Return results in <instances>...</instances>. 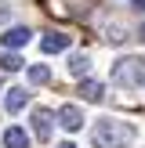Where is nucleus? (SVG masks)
<instances>
[{
    "label": "nucleus",
    "mask_w": 145,
    "mask_h": 148,
    "mask_svg": "<svg viewBox=\"0 0 145 148\" xmlns=\"http://www.w3.org/2000/svg\"><path fill=\"white\" fill-rule=\"evenodd\" d=\"M87 69H91L87 54H72L69 58V72H72V76H87Z\"/></svg>",
    "instance_id": "obj_10"
},
{
    "label": "nucleus",
    "mask_w": 145,
    "mask_h": 148,
    "mask_svg": "<svg viewBox=\"0 0 145 148\" xmlns=\"http://www.w3.org/2000/svg\"><path fill=\"white\" fill-rule=\"evenodd\" d=\"M69 47V36L65 33H44L40 36V51L44 54H58V51H65Z\"/></svg>",
    "instance_id": "obj_6"
},
{
    "label": "nucleus",
    "mask_w": 145,
    "mask_h": 148,
    "mask_svg": "<svg viewBox=\"0 0 145 148\" xmlns=\"http://www.w3.org/2000/svg\"><path fill=\"white\" fill-rule=\"evenodd\" d=\"M51 127H55V116H51L47 108H36L33 112V134H36V141H47Z\"/></svg>",
    "instance_id": "obj_4"
},
{
    "label": "nucleus",
    "mask_w": 145,
    "mask_h": 148,
    "mask_svg": "<svg viewBox=\"0 0 145 148\" xmlns=\"http://www.w3.org/2000/svg\"><path fill=\"white\" fill-rule=\"evenodd\" d=\"M134 7H138V11H145V0H134Z\"/></svg>",
    "instance_id": "obj_13"
},
{
    "label": "nucleus",
    "mask_w": 145,
    "mask_h": 148,
    "mask_svg": "<svg viewBox=\"0 0 145 148\" xmlns=\"http://www.w3.org/2000/svg\"><path fill=\"white\" fill-rule=\"evenodd\" d=\"M113 83L116 87H142L145 83V58H120L113 65Z\"/></svg>",
    "instance_id": "obj_2"
},
{
    "label": "nucleus",
    "mask_w": 145,
    "mask_h": 148,
    "mask_svg": "<svg viewBox=\"0 0 145 148\" xmlns=\"http://www.w3.org/2000/svg\"><path fill=\"white\" fill-rule=\"evenodd\" d=\"M29 105V90H26V87H14V90H7L4 94V108H7V112H22V108H26Z\"/></svg>",
    "instance_id": "obj_7"
},
{
    "label": "nucleus",
    "mask_w": 145,
    "mask_h": 148,
    "mask_svg": "<svg viewBox=\"0 0 145 148\" xmlns=\"http://www.w3.org/2000/svg\"><path fill=\"white\" fill-rule=\"evenodd\" d=\"M0 40H4L7 51H18V47H26V43L33 40V33H29L26 25H14V29H4V36H0Z\"/></svg>",
    "instance_id": "obj_5"
},
{
    "label": "nucleus",
    "mask_w": 145,
    "mask_h": 148,
    "mask_svg": "<svg viewBox=\"0 0 145 148\" xmlns=\"http://www.w3.org/2000/svg\"><path fill=\"white\" fill-rule=\"evenodd\" d=\"M47 79H51V69H47V65H33V69H29V83L44 87Z\"/></svg>",
    "instance_id": "obj_11"
},
{
    "label": "nucleus",
    "mask_w": 145,
    "mask_h": 148,
    "mask_svg": "<svg viewBox=\"0 0 145 148\" xmlns=\"http://www.w3.org/2000/svg\"><path fill=\"white\" fill-rule=\"evenodd\" d=\"M62 148H76V145H69V141H65V145H62Z\"/></svg>",
    "instance_id": "obj_14"
},
{
    "label": "nucleus",
    "mask_w": 145,
    "mask_h": 148,
    "mask_svg": "<svg viewBox=\"0 0 145 148\" xmlns=\"http://www.w3.org/2000/svg\"><path fill=\"white\" fill-rule=\"evenodd\" d=\"M4 145H7V148H26L29 137H26L22 127H7V130H4Z\"/></svg>",
    "instance_id": "obj_9"
},
{
    "label": "nucleus",
    "mask_w": 145,
    "mask_h": 148,
    "mask_svg": "<svg viewBox=\"0 0 145 148\" xmlns=\"http://www.w3.org/2000/svg\"><path fill=\"white\" fill-rule=\"evenodd\" d=\"M91 145L94 148H127L130 145V127H123L116 119H102L91 130Z\"/></svg>",
    "instance_id": "obj_1"
},
{
    "label": "nucleus",
    "mask_w": 145,
    "mask_h": 148,
    "mask_svg": "<svg viewBox=\"0 0 145 148\" xmlns=\"http://www.w3.org/2000/svg\"><path fill=\"white\" fill-rule=\"evenodd\" d=\"M0 65H4L7 72H18V69H26V62H22L18 54H11V51H7V54H4V62H0Z\"/></svg>",
    "instance_id": "obj_12"
},
{
    "label": "nucleus",
    "mask_w": 145,
    "mask_h": 148,
    "mask_svg": "<svg viewBox=\"0 0 145 148\" xmlns=\"http://www.w3.org/2000/svg\"><path fill=\"white\" fill-rule=\"evenodd\" d=\"M80 98H84V101H102V98H105V87H102L98 79L80 76Z\"/></svg>",
    "instance_id": "obj_8"
},
{
    "label": "nucleus",
    "mask_w": 145,
    "mask_h": 148,
    "mask_svg": "<svg viewBox=\"0 0 145 148\" xmlns=\"http://www.w3.org/2000/svg\"><path fill=\"white\" fill-rule=\"evenodd\" d=\"M58 127L69 130V134H76V130L84 127V112H80L76 105H62V112H58Z\"/></svg>",
    "instance_id": "obj_3"
}]
</instances>
